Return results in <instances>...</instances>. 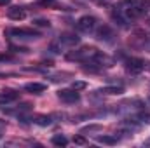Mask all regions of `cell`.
Here are the masks:
<instances>
[{
  "label": "cell",
  "instance_id": "1",
  "mask_svg": "<svg viewBox=\"0 0 150 148\" xmlns=\"http://www.w3.org/2000/svg\"><path fill=\"white\" fill-rule=\"evenodd\" d=\"M96 52H98V51H96L94 47H82V49H79V51L68 52V54H67V59H68V61H89Z\"/></svg>",
  "mask_w": 150,
  "mask_h": 148
},
{
  "label": "cell",
  "instance_id": "2",
  "mask_svg": "<svg viewBox=\"0 0 150 148\" xmlns=\"http://www.w3.org/2000/svg\"><path fill=\"white\" fill-rule=\"evenodd\" d=\"M94 26H96V18H93V16H82V18L77 21V28H79L82 33L93 32Z\"/></svg>",
  "mask_w": 150,
  "mask_h": 148
},
{
  "label": "cell",
  "instance_id": "3",
  "mask_svg": "<svg viewBox=\"0 0 150 148\" xmlns=\"http://www.w3.org/2000/svg\"><path fill=\"white\" fill-rule=\"evenodd\" d=\"M7 33L11 35H16V37H21V38H38L40 33L33 28H12V30H7Z\"/></svg>",
  "mask_w": 150,
  "mask_h": 148
},
{
  "label": "cell",
  "instance_id": "4",
  "mask_svg": "<svg viewBox=\"0 0 150 148\" xmlns=\"http://www.w3.org/2000/svg\"><path fill=\"white\" fill-rule=\"evenodd\" d=\"M58 98L61 101H65V103H77L80 99V96H79V92L75 89H61V91H58Z\"/></svg>",
  "mask_w": 150,
  "mask_h": 148
},
{
  "label": "cell",
  "instance_id": "5",
  "mask_svg": "<svg viewBox=\"0 0 150 148\" xmlns=\"http://www.w3.org/2000/svg\"><path fill=\"white\" fill-rule=\"evenodd\" d=\"M126 68L131 73H140L145 70V61L140 58H129V59H126Z\"/></svg>",
  "mask_w": 150,
  "mask_h": 148
},
{
  "label": "cell",
  "instance_id": "6",
  "mask_svg": "<svg viewBox=\"0 0 150 148\" xmlns=\"http://www.w3.org/2000/svg\"><path fill=\"white\" fill-rule=\"evenodd\" d=\"M91 61H93L94 65H98L100 68H101V66H105V68H110V66H113V59L110 58V56L103 54V52H96V54L91 58Z\"/></svg>",
  "mask_w": 150,
  "mask_h": 148
},
{
  "label": "cell",
  "instance_id": "7",
  "mask_svg": "<svg viewBox=\"0 0 150 148\" xmlns=\"http://www.w3.org/2000/svg\"><path fill=\"white\" fill-rule=\"evenodd\" d=\"M113 37H115V33H113V30L108 26V25H103V26H100V28H98V32H96V38H98V40L112 42Z\"/></svg>",
  "mask_w": 150,
  "mask_h": 148
},
{
  "label": "cell",
  "instance_id": "8",
  "mask_svg": "<svg viewBox=\"0 0 150 148\" xmlns=\"http://www.w3.org/2000/svg\"><path fill=\"white\" fill-rule=\"evenodd\" d=\"M59 42L68 45V47H74V45H77L80 42V37L75 35V33H63V35H59Z\"/></svg>",
  "mask_w": 150,
  "mask_h": 148
},
{
  "label": "cell",
  "instance_id": "9",
  "mask_svg": "<svg viewBox=\"0 0 150 148\" xmlns=\"http://www.w3.org/2000/svg\"><path fill=\"white\" fill-rule=\"evenodd\" d=\"M7 16H9V19L21 21V19L26 18V12H25L21 7H11V9H7Z\"/></svg>",
  "mask_w": 150,
  "mask_h": 148
},
{
  "label": "cell",
  "instance_id": "10",
  "mask_svg": "<svg viewBox=\"0 0 150 148\" xmlns=\"http://www.w3.org/2000/svg\"><path fill=\"white\" fill-rule=\"evenodd\" d=\"M96 92H100V94H108V96H119V94L124 92V87H122V85H107V87H103V89H100V91H96Z\"/></svg>",
  "mask_w": 150,
  "mask_h": 148
},
{
  "label": "cell",
  "instance_id": "11",
  "mask_svg": "<svg viewBox=\"0 0 150 148\" xmlns=\"http://www.w3.org/2000/svg\"><path fill=\"white\" fill-rule=\"evenodd\" d=\"M18 92H14V91H2L0 92V105H7V103H12V101H16L18 99Z\"/></svg>",
  "mask_w": 150,
  "mask_h": 148
},
{
  "label": "cell",
  "instance_id": "12",
  "mask_svg": "<svg viewBox=\"0 0 150 148\" xmlns=\"http://www.w3.org/2000/svg\"><path fill=\"white\" fill-rule=\"evenodd\" d=\"M45 89H47V85L45 84H38V82H30V84L25 85V91H28L32 94H42Z\"/></svg>",
  "mask_w": 150,
  "mask_h": 148
},
{
  "label": "cell",
  "instance_id": "13",
  "mask_svg": "<svg viewBox=\"0 0 150 148\" xmlns=\"http://www.w3.org/2000/svg\"><path fill=\"white\" fill-rule=\"evenodd\" d=\"M143 12H145V11H143L142 7H138V5H129V7L126 9V16H127V18H133V19H134V18H142Z\"/></svg>",
  "mask_w": 150,
  "mask_h": 148
},
{
  "label": "cell",
  "instance_id": "14",
  "mask_svg": "<svg viewBox=\"0 0 150 148\" xmlns=\"http://www.w3.org/2000/svg\"><path fill=\"white\" fill-rule=\"evenodd\" d=\"M52 115H37L35 118H33V122L37 124V125H40V127H47V125H51L52 124Z\"/></svg>",
  "mask_w": 150,
  "mask_h": 148
},
{
  "label": "cell",
  "instance_id": "15",
  "mask_svg": "<svg viewBox=\"0 0 150 148\" xmlns=\"http://www.w3.org/2000/svg\"><path fill=\"white\" fill-rule=\"evenodd\" d=\"M70 77H74L72 73H68V72H59V73H52V75H49V80L51 82H65V80H68Z\"/></svg>",
  "mask_w": 150,
  "mask_h": 148
},
{
  "label": "cell",
  "instance_id": "16",
  "mask_svg": "<svg viewBox=\"0 0 150 148\" xmlns=\"http://www.w3.org/2000/svg\"><path fill=\"white\" fill-rule=\"evenodd\" d=\"M101 129L103 127L100 124H89V125H86V127L80 129V134H94V132H100Z\"/></svg>",
  "mask_w": 150,
  "mask_h": 148
},
{
  "label": "cell",
  "instance_id": "17",
  "mask_svg": "<svg viewBox=\"0 0 150 148\" xmlns=\"http://www.w3.org/2000/svg\"><path fill=\"white\" fill-rule=\"evenodd\" d=\"M51 141H52V145H56V147H67V145H68V140H67V136H63V134H54Z\"/></svg>",
  "mask_w": 150,
  "mask_h": 148
},
{
  "label": "cell",
  "instance_id": "18",
  "mask_svg": "<svg viewBox=\"0 0 150 148\" xmlns=\"http://www.w3.org/2000/svg\"><path fill=\"white\" fill-rule=\"evenodd\" d=\"M98 143H103V145H115V143H117V138H115V136H107V134H103V136H98Z\"/></svg>",
  "mask_w": 150,
  "mask_h": 148
},
{
  "label": "cell",
  "instance_id": "19",
  "mask_svg": "<svg viewBox=\"0 0 150 148\" xmlns=\"http://www.w3.org/2000/svg\"><path fill=\"white\" fill-rule=\"evenodd\" d=\"M136 120H140L142 124H150V113L149 111H140L136 115Z\"/></svg>",
  "mask_w": 150,
  "mask_h": 148
},
{
  "label": "cell",
  "instance_id": "20",
  "mask_svg": "<svg viewBox=\"0 0 150 148\" xmlns=\"http://www.w3.org/2000/svg\"><path fill=\"white\" fill-rule=\"evenodd\" d=\"M33 25H37V26H42V28H49V26H51L49 19H44V18H37V19H33Z\"/></svg>",
  "mask_w": 150,
  "mask_h": 148
},
{
  "label": "cell",
  "instance_id": "21",
  "mask_svg": "<svg viewBox=\"0 0 150 148\" xmlns=\"http://www.w3.org/2000/svg\"><path fill=\"white\" fill-rule=\"evenodd\" d=\"M87 87V84L84 82V80H74L72 82V89H75V91H82V89H86Z\"/></svg>",
  "mask_w": 150,
  "mask_h": 148
},
{
  "label": "cell",
  "instance_id": "22",
  "mask_svg": "<svg viewBox=\"0 0 150 148\" xmlns=\"http://www.w3.org/2000/svg\"><path fill=\"white\" fill-rule=\"evenodd\" d=\"M74 143L75 145H80V147H84V145H87V141H86V138H84V134H77L74 138Z\"/></svg>",
  "mask_w": 150,
  "mask_h": 148
},
{
  "label": "cell",
  "instance_id": "23",
  "mask_svg": "<svg viewBox=\"0 0 150 148\" xmlns=\"http://www.w3.org/2000/svg\"><path fill=\"white\" fill-rule=\"evenodd\" d=\"M9 49H11V51H14V52H28V49H26V47L14 45V44H11V45H9Z\"/></svg>",
  "mask_w": 150,
  "mask_h": 148
},
{
  "label": "cell",
  "instance_id": "24",
  "mask_svg": "<svg viewBox=\"0 0 150 148\" xmlns=\"http://www.w3.org/2000/svg\"><path fill=\"white\" fill-rule=\"evenodd\" d=\"M37 2L40 4V5H44V7H47V5H56L54 0H37Z\"/></svg>",
  "mask_w": 150,
  "mask_h": 148
},
{
  "label": "cell",
  "instance_id": "25",
  "mask_svg": "<svg viewBox=\"0 0 150 148\" xmlns=\"http://www.w3.org/2000/svg\"><path fill=\"white\" fill-rule=\"evenodd\" d=\"M142 9L143 11H150V0H142Z\"/></svg>",
  "mask_w": 150,
  "mask_h": 148
},
{
  "label": "cell",
  "instance_id": "26",
  "mask_svg": "<svg viewBox=\"0 0 150 148\" xmlns=\"http://www.w3.org/2000/svg\"><path fill=\"white\" fill-rule=\"evenodd\" d=\"M12 56L11 54H0V61H11Z\"/></svg>",
  "mask_w": 150,
  "mask_h": 148
},
{
  "label": "cell",
  "instance_id": "27",
  "mask_svg": "<svg viewBox=\"0 0 150 148\" xmlns=\"http://www.w3.org/2000/svg\"><path fill=\"white\" fill-rule=\"evenodd\" d=\"M11 0H0V5H5V4H9Z\"/></svg>",
  "mask_w": 150,
  "mask_h": 148
},
{
  "label": "cell",
  "instance_id": "28",
  "mask_svg": "<svg viewBox=\"0 0 150 148\" xmlns=\"http://www.w3.org/2000/svg\"><path fill=\"white\" fill-rule=\"evenodd\" d=\"M145 147H150V138L149 140H145Z\"/></svg>",
  "mask_w": 150,
  "mask_h": 148
},
{
  "label": "cell",
  "instance_id": "29",
  "mask_svg": "<svg viewBox=\"0 0 150 148\" xmlns=\"http://www.w3.org/2000/svg\"><path fill=\"white\" fill-rule=\"evenodd\" d=\"M147 101H149V103H150V96H149V99H147Z\"/></svg>",
  "mask_w": 150,
  "mask_h": 148
}]
</instances>
